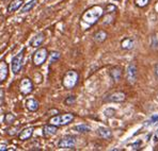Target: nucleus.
<instances>
[{
    "instance_id": "1",
    "label": "nucleus",
    "mask_w": 158,
    "mask_h": 151,
    "mask_svg": "<svg viewBox=\"0 0 158 151\" xmlns=\"http://www.w3.org/2000/svg\"><path fill=\"white\" fill-rule=\"evenodd\" d=\"M103 8L102 6H93L90 10H88L87 12L82 15V22H87L88 25L92 26L93 24L97 22L99 19L102 15H103Z\"/></svg>"
},
{
    "instance_id": "2",
    "label": "nucleus",
    "mask_w": 158,
    "mask_h": 151,
    "mask_svg": "<svg viewBox=\"0 0 158 151\" xmlns=\"http://www.w3.org/2000/svg\"><path fill=\"white\" fill-rule=\"evenodd\" d=\"M78 80H79V75L77 71L69 70V71H66L65 75L63 76L62 84H63V86L67 88V89H71V88L76 86V84L78 83Z\"/></svg>"
},
{
    "instance_id": "3",
    "label": "nucleus",
    "mask_w": 158,
    "mask_h": 151,
    "mask_svg": "<svg viewBox=\"0 0 158 151\" xmlns=\"http://www.w3.org/2000/svg\"><path fill=\"white\" fill-rule=\"evenodd\" d=\"M74 120V115L71 113L62 114V115H56L49 119V124L53 125V126H65L69 125V122H72Z\"/></svg>"
},
{
    "instance_id": "4",
    "label": "nucleus",
    "mask_w": 158,
    "mask_h": 151,
    "mask_svg": "<svg viewBox=\"0 0 158 151\" xmlns=\"http://www.w3.org/2000/svg\"><path fill=\"white\" fill-rule=\"evenodd\" d=\"M47 57H48V51L46 48H40V49H38L34 52L33 58H32L34 66H41V65H43V63L47 59Z\"/></svg>"
},
{
    "instance_id": "5",
    "label": "nucleus",
    "mask_w": 158,
    "mask_h": 151,
    "mask_svg": "<svg viewBox=\"0 0 158 151\" xmlns=\"http://www.w3.org/2000/svg\"><path fill=\"white\" fill-rule=\"evenodd\" d=\"M24 52H25V49H23L17 55H15V57L12 59V62H11V68H12V71H13L14 75H17V74L20 71V69H22L23 60H24Z\"/></svg>"
},
{
    "instance_id": "6",
    "label": "nucleus",
    "mask_w": 158,
    "mask_h": 151,
    "mask_svg": "<svg viewBox=\"0 0 158 151\" xmlns=\"http://www.w3.org/2000/svg\"><path fill=\"white\" fill-rule=\"evenodd\" d=\"M19 90L23 95H29L33 90V83L29 78H24L19 83Z\"/></svg>"
},
{
    "instance_id": "7",
    "label": "nucleus",
    "mask_w": 158,
    "mask_h": 151,
    "mask_svg": "<svg viewBox=\"0 0 158 151\" xmlns=\"http://www.w3.org/2000/svg\"><path fill=\"white\" fill-rule=\"evenodd\" d=\"M76 145V138L74 136H65L58 143V147L63 149H73Z\"/></svg>"
},
{
    "instance_id": "8",
    "label": "nucleus",
    "mask_w": 158,
    "mask_h": 151,
    "mask_svg": "<svg viewBox=\"0 0 158 151\" xmlns=\"http://www.w3.org/2000/svg\"><path fill=\"white\" fill-rule=\"evenodd\" d=\"M126 78L129 84H134L137 80V67L135 64H129L127 66L126 70Z\"/></svg>"
},
{
    "instance_id": "9",
    "label": "nucleus",
    "mask_w": 158,
    "mask_h": 151,
    "mask_svg": "<svg viewBox=\"0 0 158 151\" xmlns=\"http://www.w3.org/2000/svg\"><path fill=\"white\" fill-rule=\"evenodd\" d=\"M126 99V95L123 92H115L112 93L111 95H109L108 98L106 99V101L109 102H122Z\"/></svg>"
},
{
    "instance_id": "10",
    "label": "nucleus",
    "mask_w": 158,
    "mask_h": 151,
    "mask_svg": "<svg viewBox=\"0 0 158 151\" xmlns=\"http://www.w3.org/2000/svg\"><path fill=\"white\" fill-rule=\"evenodd\" d=\"M8 74H9L8 64L4 61H0V83L3 82L4 80H6Z\"/></svg>"
},
{
    "instance_id": "11",
    "label": "nucleus",
    "mask_w": 158,
    "mask_h": 151,
    "mask_svg": "<svg viewBox=\"0 0 158 151\" xmlns=\"http://www.w3.org/2000/svg\"><path fill=\"white\" fill-rule=\"evenodd\" d=\"M58 131V127L53 126V125H47L43 128V135L45 137H50V136L55 135Z\"/></svg>"
},
{
    "instance_id": "12",
    "label": "nucleus",
    "mask_w": 158,
    "mask_h": 151,
    "mask_svg": "<svg viewBox=\"0 0 158 151\" xmlns=\"http://www.w3.org/2000/svg\"><path fill=\"white\" fill-rule=\"evenodd\" d=\"M23 3H24V0H12V1L9 3L8 12L13 13V12H15V11H17L18 9L22 8Z\"/></svg>"
},
{
    "instance_id": "13",
    "label": "nucleus",
    "mask_w": 158,
    "mask_h": 151,
    "mask_svg": "<svg viewBox=\"0 0 158 151\" xmlns=\"http://www.w3.org/2000/svg\"><path fill=\"white\" fill-rule=\"evenodd\" d=\"M44 39H45V35H44V33H39V34H36L33 38H32V41L30 44H31V46L33 48H39L40 46L43 44Z\"/></svg>"
},
{
    "instance_id": "14",
    "label": "nucleus",
    "mask_w": 158,
    "mask_h": 151,
    "mask_svg": "<svg viewBox=\"0 0 158 151\" xmlns=\"http://www.w3.org/2000/svg\"><path fill=\"white\" fill-rule=\"evenodd\" d=\"M39 106H40L39 101L34 98L28 99V100L26 101V108L30 111V112H35V111H38Z\"/></svg>"
},
{
    "instance_id": "15",
    "label": "nucleus",
    "mask_w": 158,
    "mask_h": 151,
    "mask_svg": "<svg viewBox=\"0 0 158 151\" xmlns=\"http://www.w3.org/2000/svg\"><path fill=\"white\" fill-rule=\"evenodd\" d=\"M32 133H33V128H32V127L26 128V129H24L19 133L18 138H19L20 141H27V139H29L32 136Z\"/></svg>"
},
{
    "instance_id": "16",
    "label": "nucleus",
    "mask_w": 158,
    "mask_h": 151,
    "mask_svg": "<svg viewBox=\"0 0 158 151\" xmlns=\"http://www.w3.org/2000/svg\"><path fill=\"white\" fill-rule=\"evenodd\" d=\"M135 46V41L132 38H126L121 42V47L125 50H131Z\"/></svg>"
},
{
    "instance_id": "17",
    "label": "nucleus",
    "mask_w": 158,
    "mask_h": 151,
    "mask_svg": "<svg viewBox=\"0 0 158 151\" xmlns=\"http://www.w3.org/2000/svg\"><path fill=\"white\" fill-rule=\"evenodd\" d=\"M110 76L114 82H118L121 79V77H122V69H121V67H113L110 70Z\"/></svg>"
},
{
    "instance_id": "18",
    "label": "nucleus",
    "mask_w": 158,
    "mask_h": 151,
    "mask_svg": "<svg viewBox=\"0 0 158 151\" xmlns=\"http://www.w3.org/2000/svg\"><path fill=\"white\" fill-rule=\"evenodd\" d=\"M97 134H98L99 136H101L102 138H110L111 136H112V133H111V131L108 129V128H104V127H101L97 129Z\"/></svg>"
},
{
    "instance_id": "19",
    "label": "nucleus",
    "mask_w": 158,
    "mask_h": 151,
    "mask_svg": "<svg viewBox=\"0 0 158 151\" xmlns=\"http://www.w3.org/2000/svg\"><path fill=\"white\" fill-rule=\"evenodd\" d=\"M107 33L105 31H103V30H99L98 32H96V33L94 34V36H93V38H94V41L96 42V43H103V42L106 41L107 38Z\"/></svg>"
},
{
    "instance_id": "20",
    "label": "nucleus",
    "mask_w": 158,
    "mask_h": 151,
    "mask_svg": "<svg viewBox=\"0 0 158 151\" xmlns=\"http://www.w3.org/2000/svg\"><path fill=\"white\" fill-rule=\"evenodd\" d=\"M36 2H38V0H31V1H29L28 3H26V4H25V6L22 8V13L29 12V11L31 10V9L33 8L34 6H35Z\"/></svg>"
},
{
    "instance_id": "21",
    "label": "nucleus",
    "mask_w": 158,
    "mask_h": 151,
    "mask_svg": "<svg viewBox=\"0 0 158 151\" xmlns=\"http://www.w3.org/2000/svg\"><path fill=\"white\" fill-rule=\"evenodd\" d=\"M74 129L77 132H79V133H85V132L91 131V128L89 126H87V125H78V126H76Z\"/></svg>"
},
{
    "instance_id": "22",
    "label": "nucleus",
    "mask_w": 158,
    "mask_h": 151,
    "mask_svg": "<svg viewBox=\"0 0 158 151\" xmlns=\"http://www.w3.org/2000/svg\"><path fill=\"white\" fill-rule=\"evenodd\" d=\"M60 57H61V54H60V52H58V51H53L49 54V63L52 64V63H56V62L58 61V60L60 59Z\"/></svg>"
},
{
    "instance_id": "23",
    "label": "nucleus",
    "mask_w": 158,
    "mask_h": 151,
    "mask_svg": "<svg viewBox=\"0 0 158 151\" xmlns=\"http://www.w3.org/2000/svg\"><path fill=\"white\" fill-rule=\"evenodd\" d=\"M15 120H16V117L12 113H8V114H6V116H4V122L8 125H12Z\"/></svg>"
},
{
    "instance_id": "24",
    "label": "nucleus",
    "mask_w": 158,
    "mask_h": 151,
    "mask_svg": "<svg viewBox=\"0 0 158 151\" xmlns=\"http://www.w3.org/2000/svg\"><path fill=\"white\" fill-rule=\"evenodd\" d=\"M150 1L151 0H135V3L139 8H144V6H146L150 3Z\"/></svg>"
},
{
    "instance_id": "25",
    "label": "nucleus",
    "mask_w": 158,
    "mask_h": 151,
    "mask_svg": "<svg viewBox=\"0 0 158 151\" xmlns=\"http://www.w3.org/2000/svg\"><path fill=\"white\" fill-rule=\"evenodd\" d=\"M76 102V97L75 96H69L67 97V98L64 100V103L66 104V105H72V104H74Z\"/></svg>"
},
{
    "instance_id": "26",
    "label": "nucleus",
    "mask_w": 158,
    "mask_h": 151,
    "mask_svg": "<svg viewBox=\"0 0 158 151\" xmlns=\"http://www.w3.org/2000/svg\"><path fill=\"white\" fill-rule=\"evenodd\" d=\"M115 10H117V6H113V4H108L105 9V12L106 13H112V12H114Z\"/></svg>"
},
{
    "instance_id": "27",
    "label": "nucleus",
    "mask_w": 158,
    "mask_h": 151,
    "mask_svg": "<svg viewBox=\"0 0 158 151\" xmlns=\"http://www.w3.org/2000/svg\"><path fill=\"white\" fill-rule=\"evenodd\" d=\"M104 114H105L107 117H112V116L115 114V111L113 110V109H107V110H105Z\"/></svg>"
},
{
    "instance_id": "28",
    "label": "nucleus",
    "mask_w": 158,
    "mask_h": 151,
    "mask_svg": "<svg viewBox=\"0 0 158 151\" xmlns=\"http://www.w3.org/2000/svg\"><path fill=\"white\" fill-rule=\"evenodd\" d=\"M17 129H18V126L17 127H10L6 131H8V134H10V135H14V134L16 133V131H17Z\"/></svg>"
},
{
    "instance_id": "29",
    "label": "nucleus",
    "mask_w": 158,
    "mask_h": 151,
    "mask_svg": "<svg viewBox=\"0 0 158 151\" xmlns=\"http://www.w3.org/2000/svg\"><path fill=\"white\" fill-rule=\"evenodd\" d=\"M4 102V90L2 88H0V105L3 104Z\"/></svg>"
},
{
    "instance_id": "30",
    "label": "nucleus",
    "mask_w": 158,
    "mask_h": 151,
    "mask_svg": "<svg viewBox=\"0 0 158 151\" xmlns=\"http://www.w3.org/2000/svg\"><path fill=\"white\" fill-rule=\"evenodd\" d=\"M140 145H141V141H138V143L132 144V145L131 146V149H132V150H137V149H139V147H140Z\"/></svg>"
},
{
    "instance_id": "31",
    "label": "nucleus",
    "mask_w": 158,
    "mask_h": 151,
    "mask_svg": "<svg viewBox=\"0 0 158 151\" xmlns=\"http://www.w3.org/2000/svg\"><path fill=\"white\" fill-rule=\"evenodd\" d=\"M8 150V146L6 144H0V151H6Z\"/></svg>"
},
{
    "instance_id": "32",
    "label": "nucleus",
    "mask_w": 158,
    "mask_h": 151,
    "mask_svg": "<svg viewBox=\"0 0 158 151\" xmlns=\"http://www.w3.org/2000/svg\"><path fill=\"white\" fill-rule=\"evenodd\" d=\"M156 120H158V115H155L152 117V120H151V124H154V121H156Z\"/></svg>"
},
{
    "instance_id": "33",
    "label": "nucleus",
    "mask_w": 158,
    "mask_h": 151,
    "mask_svg": "<svg viewBox=\"0 0 158 151\" xmlns=\"http://www.w3.org/2000/svg\"><path fill=\"white\" fill-rule=\"evenodd\" d=\"M155 74H156V76L158 77V64L156 65V67H155Z\"/></svg>"
},
{
    "instance_id": "34",
    "label": "nucleus",
    "mask_w": 158,
    "mask_h": 151,
    "mask_svg": "<svg viewBox=\"0 0 158 151\" xmlns=\"http://www.w3.org/2000/svg\"><path fill=\"white\" fill-rule=\"evenodd\" d=\"M155 10H156V12H158V2L156 3V6H155Z\"/></svg>"
},
{
    "instance_id": "35",
    "label": "nucleus",
    "mask_w": 158,
    "mask_h": 151,
    "mask_svg": "<svg viewBox=\"0 0 158 151\" xmlns=\"http://www.w3.org/2000/svg\"><path fill=\"white\" fill-rule=\"evenodd\" d=\"M158 141V132H157V136H156V138H155V141Z\"/></svg>"
}]
</instances>
